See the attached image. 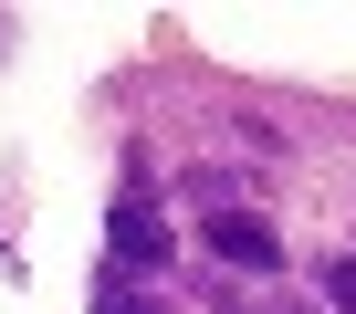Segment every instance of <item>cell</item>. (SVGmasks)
Segmentation results:
<instances>
[{"label":"cell","mask_w":356,"mask_h":314,"mask_svg":"<svg viewBox=\"0 0 356 314\" xmlns=\"http://www.w3.org/2000/svg\"><path fill=\"white\" fill-rule=\"evenodd\" d=\"M168 262H178V241H168V220L126 189L115 210H105V272L115 283H168Z\"/></svg>","instance_id":"1"},{"label":"cell","mask_w":356,"mask_h":314,"mask_svg":"<svg viewBox=\"0 0 356 314\" xmlns=\"http://www.w3.org/2000/svg\"><path fill=\"white\" fill-rule=\"evenodd\" d=\"M210 251H220L231 272H273V262H283V241H273V231H262L252 210H231V220H210Z\"/></svg>","instance_id":"2"},{"label":"cell","mask_w":356,"mask_h":314,"mask_svg":"<svg viewBox=\"0 0 356 314\" xmlns=\"http://www.w3.org/2000/svg\"><path fill=\"white\" fill-rule=\"evenodd\" d=\"M178 199H189V210H210V220L252 210V189H241V179H220V168H189V179H178Z\"/></svg>","instance_id":"3"},{"label":"cell","mask_w":356,"mask_h":314,"mask_svg":"<svg viewBox=\"0 0 356 314\" xmlns=\"http://www.w3.org/2000/svg\"><path fill=\"white\" fill-rule=\"evenodd\" d=\"M84 314H168V293L157 283H115V272H95V304Z\"/></svg>","instance_id":"4"},{"label":"cell","mask_w":356,"mask_h":314,"mask_svg":"<svg viewBox=\"0 0 356 314\" xmlns=\"http://www.w3.org/2000/svg\"><path fill=\"white\" fill-rule=\"evenodd\" d=\"M314 283H325V293H335V314H356V251H346V262H325V272H314Z\"/></svg>","instance_id":"5"}]
</instances>
